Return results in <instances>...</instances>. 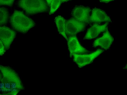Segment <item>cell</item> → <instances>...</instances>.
<instances>
[{"label": "cell", "mask_w": 127, "mask_h": 95, "mask_svg": "<svg viewBox=\"0 0 127 95\" xmlns=\"http://www.w3.org/2000/svg\"><path fill=\"white\" fill-rule=\"evenodd\" d=\"M18 5L29 14L46 12L48 9L44 0H20Z\"/></svg>", "instance_id": "obj_3"}, {"label": "cell", "mask_w": 127, "mask_h": 95, "mask_svg": "<svg viewBox=\"0 0 127 95\" xmlns=\"http://www.w3.org/2000/svg\"><path fill=\"white\" fill-rule=\"evenodd\" d=\"M91 11V9L89 7L77 6L72 10V15L78 21L86 24L89 23Z\"/></svg>", "instance_id": "obj_6"}, {"label": "cell", "mask_w": 127, "mask_h": 95, "mask_svg": "<svg viewBox=\"0 0 127 95\" xmlns=\"http://www.w3.org/2000/svg\"><path fill=\"white\" fill-rule=\"evenodd\" d=\"M15 36V32L9 28L0 26V39L6 49L9 48Z\"/></svg>", "instance_id": "obj_7"}, {"label": "cell", "mask_w": 127, "mask_h": 95, "mask_svg": "<svg viewBox=\"0 0 127 95\" xmlns=\"http://www.w3.org/2000/svg\"><path fill=\"white\" fill-rule=\"evenodd\" d=\"M108 22L104 25H99L95 23L88 30L86 34L84 37V40H91L97 37L101 32L105 31L107 28Z\"/></svg>", "instance_id": "obj_10"}, {"label": "cell", "mask_w": 127, "mask_h": 95, "mask_svg": "<svg viewBox=\"0 0 127 95\" xmlns=\"http://www.w3.org/2000/svg\"><path fill=\"white\" fill-rule=\"evenodd\" d=\"M12 27L18 32L26 33L34 26V22L21 11L15 10L10 18Z\"/></svg>", "instance_id": "obj_2"}, {"label": "cell", "mask_w": 127, "mask_h": 95, "mask_svg": "<svg viewBox=\"0 0 127 95\" xmlns=\"http://www.w3.org/2000/svg\"><path fill=\"white\" fill-rule=\"evenodd\" d=\"M8 18V12L6 9L0 7V25L6 23Z\"/></svg>", "instance_id": "obj_13"}, {"label": "cell", "mask_w": 127, "mask_h": 95, "mask_svg": "<svg viewBox=\"0 0 127 95\" xmlns=\"http://www.w3.org/2000/svg\"><path fill=\"white\" fill-rule=\"evenodd\" d=\"M46 0L48 2V5H49V6H50L52 0Z\"/></svg>", "instance_id": "obj_18"}, {"label": "cell", "mask_w": 127, "mask_h": 95, "mask_svg": "<svg viewBox=\"0 0 127 95\" xmlns=\"http://www.w3.org/2000/svg\"><path fill=\"white\" fill-rule=\"evenodd\" d=\"M0 70L3 75L1 80L2 91L7 92L5 95H17L24 87L18 75L9 67L0 65Z\"/></svg>", "instance_id": "obj_1"}, {"label": "cell", "mask_w": 127, "mask_h": 95, "mask_svg": "<svg viewBox=\"0 0 127 95\" xmlns=\"http://www.w3.org/2000/svg\"><path fill=\"white\" fill-rule=\"evenodd\" d=\"M55 22L60 34L62 35L67 41L68 38L65 33V20L62 16H58L55 19Z\"/></svg>", "instance_id": "obj_12"}, {"label": "cell", "mask_w": 127, "mask_h": 95, "mask_svg": "<svg viewBox=\"0 0 127 95\" xmlns=\"http://www.w3.org/2000/svg\"><path fill=\"white\" fill-rule=\"evenodd\" d=\"M67 41L71 57L74 54L82 55L87 53L89 52L80 44L77 38L75 36H70L68 38Z\"/></svg>", "instance_id": "obj_8"}, {"label": "cell", "mask_w": 127, "mask_h": 95, "mask_svg": "<svg viewBox=\"0 0 127 95\" xmlns=\"http://www.w3.org/2000/svg\"><path fill=\"white\" fill-rule=\"evenodd\" d=\"M70 0H61V2H64L68 1Z\"/></svg>", "instance_id": "obj_19"}, {"label": "cell", "mask_w": 127, "mask_h": 95, "mask_svg": "<svg viewBox=\"0 0 127 95\" xmlns=\"http://www.w3.org/2000/svg\"><path fill=\"white\" fill-rule=\"evenodd\" d=\"M14 1L15 0H0V5H6L11 6Z\"/></svg>", "instance_id": "obj_15"}, {"label": "cell", "mask_w": 127, "mask_h": 95, "mask_svg": "<svg viewBox=\"0 0 127 95\" xmlns=\"http://www.w3.org/2000/svg\"><path fill=\"white\" fill-rule=\"evenodd\" d=\"M61 3V0H52L51 4V10L50 15L54 13L59 7Z\"/></svg>", "instance_id": "obj_14"}, {"label": "cell", "mask_w": 127, "mask_h": 95, "mask_svg": "<svg viewBox=\"0 0 127 95\" xmlns=\"http://www.w3.org/2000/svg\"><path fill=\"white\" fill-rule=\"evenodd\" d=\"M86 24L72 18L65 22V33L70 36H75L79 32L84 31Z\"/></svg>", "instance_id": "obj_4"}, {"label": "cell", "mask_w": 127, "mask_h": 95, "mask_svg": "<svg viewBox=\"0 0 127 95\" xmlns=\"http://www.w3.org/2000/svg\"><path fill=\"white\" fill-rule=\"evenodd\" d=\"M106 30V32L103 34L102 37L98 38L94 42L93 47L95 48L99 46L106 50L111 47L113 42L114 38L110 34L107 28Z\"/></svg>", "instance_id": "obj_9"}, {"label": "cell", "mask_w": 127, "mask_h": 95, "mask_svg": "<svg viewBox=\"0 0 127 95\" xmlns=\"http://www.w3.org/2000/svg\"><path fill=\"white\" fill-rule=\"evenodd\" d=\"M100 1L102 2H109L112 1L113 0H99Z\"/></svg>", "instance_id": "obj_17"}, {"label": "cell", "mask_w": 127, "mask_h": 95, "mask_svg": "<svg viewBox=\"0 0 127 95\" xmlns=\"http://www.w3.org/2000/svg\"><path fill=\"white\" fill-rule=\"evenodd\" d=\"M5 48L3 43L0 40V55H3L5 52Z\"/></svg>", "instance_id": "obj_16"}, {"label": "cell", "mask_w": 127, "mask_h": 95, "mask_svg": "<svg viewBox=\"0 0 127 95\" xmlns=\"http://www.w3.org/2000/svg\"><path fill=\"white\" fill-rule=\"evenodd\" d=\"M1 75L0 73V82H1Z\"/></svg>", "instance_id": "obj_20"}, {"label": "cell", "mask_w": 127, "mask_h": 95, "mask_svg": "<svg viewBox=\"0 0 127 95\" xmlns=\"http://www.w3.org/2000/svg\"><path fill=\"white\" fill-rule=\"evenodd\" d=\"M89 22L98 23L111 21V20L105 12L99 9L95 8L93 9L92 15L89 17Z\"/></svg>", "instance_id": "obj_11"}, {"label": "cell", "mask_w": 127, "mask_h": 95, "mask_svg": "<svg viewBox=\"0 0 127 95\" xmlns=\"http://www.w3.org/2000/svg\"><path fill=\"white\" fill-rule=\"evenodd\" d=\"M104 52V50L98 49L93 53L88 55H79L74 54L72 55L74 57V61L80 68L90 64L93 60Z\"/></svg>", "instance_id": "obj_5"}]
</instances>
